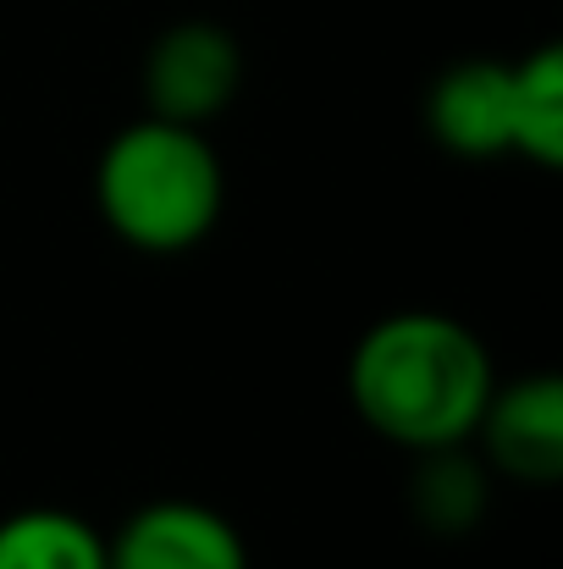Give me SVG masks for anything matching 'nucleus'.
Listing matches in <instances>:
<instances>
[{"label":"nucleus","mask_w":563,"mask_h":569,"mask_svg":"<svg viewBox=\"0 0 563 569\" xmlns=\"http://www.w3.org/2000/svg\"><path fill=\"white\" fill-rule=\"evenodd\" d=\"M497 387L486 343L436 310H403L375 321L349 355V398L375 437L436 453L464 448Z\"/></svg>","instance_id":"obj_1"},{"label":"nucleus","mask_w":563,"mask_h":569,"mask_svg":"<svg viewBox=\"0 0 563 569\" xmlns=\"http://www.w3.org/2000/svg\"><path fill=\"white\" fill-rule=\"evenodd\" d=\"M94 199L122 243L144 254H183L215 227L227 178L199 128L144 117L105 144Z\"/></svg>","instance_id":"obj_2"},{"label":"nucleus","mask_w":563,"mask_h":569,"mask_svg":"<svg viewBox=\"0 0 563 569\" xmlns=\"http://www.w3.org/2000/svg\"><path fill=\"white\" fill-rule=\"evenodd\" d=\"M238 78H243V56L227 28L178 22L150 44V61H144L150 117L204 128L215 111H227V100L238 94Z\"/></svg>","instance_id":"obj_3"},{"label":"nucleus","mask_w":563,"mask_h":569,"mask_svg":"<svg viewBox=\"0 0 563 569\" xmlns=\"http://www.w3.org/2000/svg\"><path fill=\"white\" fill-rule=\"evenodd\" d=\"M105 559L111 569H249L238 526L188 498H161L128 515L105 542Z\"/></svg>","instance_id":"obj_4"},{"label":"nucleus","mask_w":563,"mask_h":569,"mask_svg":"<svg viewBox=\"0 0 563 569\" xmlns=\"http://www.w3.org/2000/svg\"><path fill=\"white\" fill-rule=\"evenodd\" d=\"M475 437L486 442V459L503 476L553 487L563 476V381L553 371H536L525 381L492 387Z\"/></svg>","instance_id":"obj_5"},{"label":"nucleus","mask_w":563,"mask_h":569,"mask_svg":"<svg viewBox=\"0 0 563 569\" xmlns=\"http://www.w3.org/2000/svg\"><path fill=\"white\" fill-rule=\"evenodd\" d=\"M425 122L442 150L464 161H492L514 150V67L509 61H459L431 83Z\"/></svg>","instance_id":"obj_6"},{"label":"nucleus","mask_w":563,"mask_h":569,"mask_svg":"<svg viewBox=\"0 0 563 569\" xmlns=\"http://www.w3.org/2000/svg\"><path fill=\"white\" fill-rule=\"evenodd\" d=\"M0 569H111V559L72 509H17L0 520Z\"/></svg>","instance_id":"obj_7"},{"label":"nucleus","mask_w":563,"mask_h":569,"mask_svg":"<svg viewBox=\"0 0 563 569\" xmlns=\"http://www.w3.org/2000/svg\"><path fill=\"white\" fill-rule=\"evenodd\" d=\"M514 150L542 172L563 167V50L542 44L514 67Z\"/></svg>","instance_id":"obj_8"},{"label":"nucleus","mask_w":563,"mask_h":569,"mask_svg":"<svg viewBox=\"0 0 563 569\" xmlns=\"http://www.w3.org/2000/svg\"><path fill=\"white\" fill-rule=\"evenodd\" d=\"M486 509V476L481 465H470L459 448H436L425 453L420 476H414V515L431 531H470Z\"/></svg>","instance_id":"obj_9"}]
</instances>
